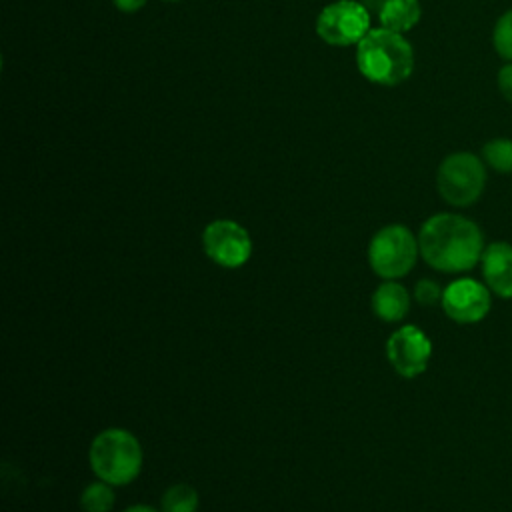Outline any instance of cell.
<instances>
[{
    "mask_svg": "<svg viewBox=\"0 0 512 512\" xmlns=\"http://www.w3.org/2000/svg\"><path fill=\"white\" fill-rule=\"evenodd\" d=\"M420 256L438 272L456 274L472 270L486 248L480 226L454 212L430 216L418 232Z\"/></svg>",
    "mask_w": 512,
    "mask_h": 512,
    "instance_id": "1",
    "label": "cell"
},
{
    "mask_svg": "<svg viewBox=\"0 0 512 512\" xmlns=\"http://www.w3.org/2000/svg\"><path fill=\"white\" fill-rule=\"evenodd\" d=\"M360 74L380 86H398L414 72L412 44L388 28L370 30L356 48Z\"/></svg>",
    "mask_w": 512,
    "mask_h": 512,
    "instance_id": "2",
    "label": "cell"
},
{
    "mask_svg": "<svg viewBox=\"0 0 512 512\" xmlns=\"http://www.w3.org/2000/svg\"><path fill=\"white\" fill-rule=\"evenodd\" d=\"M88 458L92 472L112 486L132 482L142 468L140 442L134 434L122 428L100 432L90 444Z\"/></svg>",
    "mask_w": 512,
    "mask_h": 512,
    "instance_id": "3",
    "label": "cell"
},
{
    "mask_svg": "<svg viewBox=\"0 0 512 512\" xmlns=\"http://www.w3.org/2000/svg\"><path fill=\"white\" fill-rule=\"evenodd\" d=\"M486 164L478 154L460 150L448 154L436 170V188L442 200L456 208L472 206L480 200L488 172Z\"/></svg>",
    "mask_w": 512,
    "mask_h": 512,
    "instance_id": "4",
    "label": "cell"
},
{
    "mask_svg": "<svg viewBox=\"0 0 512 512\" xmlns=\"http://www.w3.org/2000/svg\"><path fill=\"white\" fill-rule=\"evenodd\" d=\"M420 254L418 238L404 224H388L380 228L368 246L372 270L386 280L406 276Z\"/></svg>",
    "mask_w": 512,
    "mask_h": 512,
    "instance_id": "5",
    "label": "cell"
},
{
    "mask_svg": "<svg viewBox=\"0 0 512 512\" xmlns=\"http://www.w3.org/2000/svg\"><path fill=\"white\" fill-rule=\"evenodd\" d=\"M370 32V12L356 0H336L316 18V34L330 46L358 44Z\"/></svg>",
    "mask_w": 512,
    "mask_h": 512,
    "instance_id": "6",
    "label": "cell"
},
{
    "mask_svg": "<svg viewBox=\"0 0 512 512\" xmlns=\"http://www.w3.org/2000/svg\"><path fill=\"white\" fill-rule=\"evenodd\" d=\"M202 246L210 260L224 268H238L252 254V240L234 220H214L202 232Z\"/></svg>",
    "mask_w": 512,
    "mask_h": 512,
    "instance_id": "7",
    "label": "cell"
},
{
    "mask_svg": "<svg viewBox=\"0 0 512 512\" xmlns=\"http://www.w3.org/2000/svg\"><path fill=\"white\" fill-rule=\"evenodd\" d=\"M444 314L458 324H474L488 316L492 292L484 282L474 278L452 280L442 292Z\"/></svg>",
    "mask_w": 512,
    "mask_h": 512,
    "instance_id": "8",
    "label": "cell"
},
{
    "mask_svg": "<svg viewBox=\"0 0 512 512\" xmlns=\"http://www.w3.org/2000/svg\"><path fill=\"white\" fill-rule=\"evenodd\" d=\"M386 356L400 376L416 378L428 368L432 342L418 326L406 324L390 334L386 342Z\"/></svg>",
    "mask_w": 512,
    "mask_h": 512,
    "instance_id": "9",
    "label": "cell"
},
{
    "mask_svg": "<svg viewBox=\"0 0 512 512\" xmlns=\"http://www.w3.org/2000/svg\"><path fill=\"white\" fill-rule=\"evenodd\" d=\"M484 284L492 294L512 300V244L504 240L490 242L480 258Z\"/></svg>",
    "mask_w": 512,
    "mask_h": 512,
    "instance_id": "10",
    "label": "cell"
},
{
    "mask_svg": "<svg viewBox=\"0 0 512 512\" xmlns=\"http://www.w3.org/2000/svg\"><path fill=\"white\" fill-rule=\"evenodd\" d=\"M372 310L384 322H398L410 310V294L394 280L382 282L372 294Z\"/></svg>",
    "mask_w": 512,
    "mask_h": 512,
    "instance_id": "11",
    "label": "cell"
},
{
    "mask_svg": "<svg viewBox=\"0 0 512 512\" xmlns=\"http://www.w3.org/2000/svg\"><path fill=\"white\" fill-rule=\"evenodd\" d=\"M420 16V0H386L378 12L380 26L400 34L412 30L420 22Z\"/></svg>",
    "mask_w": 512,
    "mask_h": 512,
    "instance_id": "12",
    "label": "cell"
},
{
    "mask_svg": "<svg viewBox=\"0 0 512 512\" xmlns=\"http://www.w3.org/2000/svg\"><path fill=\"white\" fill-rule=\"evenodd\" d=\"M484 164L498 174H512V138L496 136L484 142L480 150Z\"/></svg>",
    "mask_w": 512,
    "mask_h": 512,
    "instance_id": "13",
    "label": "cell"
},
{
    "mask_svg": "<svg viewBox=\"0 0 512 512\" xmlns=\"http://www.w3.org/2000/svg\"><path fill=\"white\" fill-rule=\"evenodd\" d=\"M198 494L188 484H174L162 496L160 512H196Z\"/></svg>",
    "mask_w": 512,
    "mask_h": 512,
    "instance_id": "14",
    "label": "cell"
},
{
    "mask_svg": "<svg viewBox=\"0 0 512 512\" xmlns=\"http://www.w3.org/2000/svg\"><path fill=\"white\" fill-rule=\"evenodd\" d=\"M114 504V492L108 482H92L80 494V508L84 512H108Z\"/></svg>",
    "mask_w": 512,
    "mask_h": 512,
    "instance_id": "15",
    "label": "cell"
},
{
    "mask_svg": "<svg viewBox=\"0 0 512 512\" xmlns=\"http://www.w3.org/2000/svg\"><path fill=\"white\" fill-rule=\"evenodd\" d=\"M492 46L504 62H512V8L502 12L494 22Z\"/></svg>",
    "mask_w": 512,
    "mask_h": 512,
    "instance_id": "16",
    "label": "cell"
},
{
    "mask_svg": "<svg viewBox=\"0 0 512 512\" xmlns=\"http://www.w3.org/2000/svg\"><path fill=\"white\" fill-rule=\"evenodd\" d=\"M442 292L444 290L430 278H422L414 286V298L422 306H434V304L442 302Z\"/></svg>",
    "mask_w": 512,
    "mask_h": 512,
    "instance_id": "17",
    "label": "cell"
},
{
    "mask_svg": "<svg viewBox=\"0 0 512 512\" xmlns=\"http://www.w3.org/2000/svg\"><path fill=\"white\" fill-rule=\"evenodd\" d=\"M496 86L500 96L512 104V62H506L496 72Z\"/></svg>",
    "mask_w": 512,
    "mask_h": 512,
    "instance_id": "18",
    "label": "cell"
},
{
    "mask_svg": "<svg viewBox=\"0 0 512 512\" xmlns=\"http://www.w3.org/2000/svg\"><path fill=\"white\" fill-rule=\"evenodd\" d=\"M112 2H114V6H116L118 10L132 14V12H138L148 0H112Z\"/></svg>",
    "mask_w": 512,
    "mask_h": 512,
    "instance_id": "19",
    "label": "cell"
},
{
    "mask_svg": "<svg viewBox=\"0 0 512 512\" xmlns=\"http://www.w3.org/2000/svg\"><path fill=\"white\" fill-rule=\"evenodd\" d=\"M384 2H386V0H360V4H362L370 14H372V12L378 14L380 8L384 6Z\"/></svg>",
    "mask_w": 512,
    "mask_h": 512,
    "instance_id": "20",
    "label": "cell"
},
{
    "mask_svg": "<svg viewBox=\"0 0 512 512\" xmlns=\"http://www.w3.org/2000/svg\"><path fill=\"white\" fill-rule=\"evenodd\" d=\"M124 512H160V510H156V508H152V506H144V504H136V506H130V508H126Z\"/></svg>",
    "mask_w": 512,
    "mask_h": 512,
    "instance_id": "21",
    "label": "cell"
},
{
    "mask_svg": "<svg viewBox=\"0 0 512 512\" xmlns=\"http://www.w3.org/2000/svg\"><path fill=\"white\" fill-rule=\"evenodd\" d=\"M164 2H180V0H164Z\"/></svg>",
    "mask_w": 512,
    "mask_h": 512,
    "instance_id": "22",
    "label": "cell"
}]
</instances>
